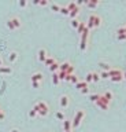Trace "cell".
<instances>
[{"label": "cell", "instance_id": "cell-40", "mask_svg": "<svg viewBox=\"0 0 126 132\" xmlns=\"http://www.w3.org/2000/svg\"><path fill=\"white\" fill-rule=\"evenodd\" d=\"M0 66H3V59H2V56H0Z\"/></svg>", "mask_w": 126, "mask_h": 132}, {"label": "cell", "instance_id": "cell-8", "mask_svg": "<svg viewBox=\"0 0 126 132\" xmlns=\"http://www.w3.org/2000/svg\"><path fill=\"white\" fill-rule=\"evenodd\" d=\"M47 56H48V54H47L45 48H40L39 51H37V59H39L40 62H44V61L47 59Z\"/></svg>", "mask_w": 126, "mask_h": 132}, {"label": "cell", "instance_id": "cell-9", "mask_svg": "<svg viewBox=\"0 0 126 132\" xmlns=\"http://www.w3.org/2000/svg\"><path fill=\"white\" fill-rule=\"evenodd\" d=\"M108 74H110V77H117V76H122L123 72H122L121 69H118V67H111V69L108 70Z\"/></svg>", "mask_w": 126, "mask_h": 132}, {"label": "cell", "instance_id": "cell-31", "mask_svg": "<svg viewBox=\"0 0 126 132\" xmlns=\"http://www.w3.org/2000/svg\"><path fill=\"white\" fill-rule=\"evenodd\" d=\"M85 29H86V23H85V22H81V23H80V26H78V29H77V30H78V33H80V35H81V33H82Z\"/></svg>", "mask_w": 126, "mask_h": 132}, {"label": "cell", "instance_id": "cell-39", "mask_svg": "<svg viewBox=\"0 0 126 132\" xmlns=\"http://www.w3.org/2000/svg\"><path fill=\"white\" fill-rule=\"evenodd\" d=\"M10 132H19V129H18V128H12V129L10 131Z\"/></svg>", "mask_w": 126, "mask_h": 132}, {"label": "cell", "instance_id": "cell-34", "mask_svg": "<svg viewBox=\"0 0 126 132\" xmlns=\"http://www.w3.org/2000/svg\"><path fill=\"white\" fill-rule=\"evenodd\" d=\"M29 117H30V118H34V117H37V111H36L34 109H32V110L29 111Z\"/></svg>", "mask_w": 126, "mask_h": 132}, {"label": "cell", "instance_id": "cell-24", "mask_svg": "<svg viewBox=\"0 0 126 132\" xmlns=\"http://www.w3.org/2000/svg\"><path fill=\"white\" fill-rule=\"evenodd\" d=\"M91 74H92V81H93V83H97V81L100 80V74H99V72H96V70L91 72Z\"/></svg>", "mask_w": 126, "mask_h": 132}, {"label": "cell", "instance_id": "cell-6", "mask_svg": "<svg viewBox=\"0 0 126 132\" xmlns=\"http://www.w3.org/2000/svg\"><path fill=\"white\" fill-rule=\"evenodd\" d=\"M95 105H96L99 109H101V110H108V109H110V102H107V100H105L104 98L101 96V94H100V98H99V100H97Z\"/></svg>", "mask_w": 126, "mask_h": 132}, {"label": "cell", "instance_id": "cell-43", "mask_svg": "<svg viewBox=\"0 0 126 132\" xmlns=\"http://www.w3.org/2000/svg\"><path fill=\"white\" fill-rule=\"evenodd\" d=\"M63 132H73V129H71V131H63Z\"/></svg>", "mask_w": 126, "mask_h": 132}, {"label": "cell", "instance_id": "cell-33", "mask_svg": "<svg viewBox=\"0 0 126 132\" xmlns=\"http://www.w3.org/2000/svg\"><path fill=\"white\" fill-rule=\"evenodd\" d=\"M99 74H100V79H110L108 72H99Z\"/></svg>", "mask_w": 126, "mask_h": 132}, {"label": "cell", "instance_id": "cell-27", "mask_svg": "<svg viewBox=\"0 0 126 132\" xmlns=\"http://www.w3.org/2000/svg\"><path fill=\"white\" fill-rule=\"evenodd\" d=\"M80 23H81V21L78 18H76V19H71L70 21V25H71V28H74V29H78V26H80Z\"/></svg>", "mask_w": 126, "mask_h": 132}, {"label": "cell", "instance_id": "cell-17", "mask_svg": "<svg viewBox=\"0 0 126 132\" xmlns=\"http://www.w3.org/2000/svg\"><path fill=\"white\" fill-rule=\"evenodd\" d=\"M86 87H89V85H88V84H86V83H85V81H84V80H80V81H78V83L76 84V88H77V90H78V91H81V90H84V88H86Z\"/></svg>", "mask_w": 126, "mask_h": 132}, {"label": "cell", "instance_id": "cell-23", "mask_svg": "<svg viewBox=\"0 0 126 132\" xmlns=\"http://www.w3.org/2000/svg\"><path fill=\"white\" fill-rule=\"evenodd\" d=\"M48 69H49L52 73H58V72H59V63H58V62H53L52 65L48 67Z\"/></svg>", "mask_w": 126, "mask_h": 132}, {"label": "cell", "instance_id": "cell-38", "mask_svg": "<svg viewBox=\"0 0 126 132\" xmlns=\"http://www.w3.org/2000/svg\"><path fill=\"white\" fill-rule=\"evenodd\" d=\"M4 117H6V114H4V111L2 110V111H0V120H3Z\"/></svg>", "mask_w": 126, "mask_h": 132}, {"label": "cell", "instance_id": "cell-12", "mask_svg": "<svg viewBox=\"0 0 126 132\" xmlns=\"http://www.w3.org/2000/svg\"><path fill=\"white\" fill-rule=\"evenodd\" d=\"M62 128H63V131H71L73 129V127H71V120H64L62 121Z\"/></svg>", "mask_w": 126, "mask_h": 132}, {"label": "cell", "instance_id": "cell-22", "mask_svg": "<svg viewBox=\"0 0 126 132\" xmlns=\"http://www.w3.org/2000/svg\"><path fill=\"white\" fill-rule=\"evenodd\" d=\"M53 62H56V59L53 58V56H51V55H48V56H47V59L44 61V63H45V66H48V67H49L51 65H52Z\"/></svg>", "mask_w": 126, "mask_h": 132}, {"label": "cell", "instance_id": "cell-11", "mask_svg": "<svg viewBox=\"0 0 126 132\" xmlns=\"http://www.w3.org/2000/svg\"><path fill=\"white\" fill-rule=\"evenodd\" d=\"M117 39L118 40H126V33L123 30V26H119L117 30Z\"/></svg>", "mask_w": 126, "mask_h": 132}, {"label": "cell", "instance_id": "cell-10", "mask_svg": "<svg viewBox=\"0 0 126 132\" xmlns=\"http://www.w3.org/2000/svg\"><path fill=\"white\" fill-rule=\"evenodd\" d=\"M44 80V76L41 72H36L32 74V81H36V83H41V81Z\"/></svg>", "mask_w": 126, "mask_h": 132}, {"label": "cell", "instance_id": "cell-19", "mask_svg": "<svg viewBox=\"0 0 126 132\" xmlns=\"http://www.w3.org/2000/svg\"><path fill=\"white\" fill-rule=\"evenodd\" d=\"M78 14H80V7H77V8L71 10V11H70V14H69V17H70L71 19H76L77 17H78Z\"/></svg>", "mask_w": 126, "mask_h": 132}, {"label": "cell", "instance_id": "cell-13", "mask_svg": "<svg viewBox=\"0 0 126 132\" xmlns=\"http://www.w3.org/2000/svg\"><path fill=\"white\" fill-rule=\"evenodd\" d=\"M101 96L104 98L107 102H110L111 103V100H112V98H114V94H112V91H104L103 94H101Z\"/></svg>", "mask_w": 126, "mask_h": 132}, {"label": "cell", "instance_id": "cell-1", "mask_svg": "<svg viewBox=\"0 0 126 132\" xmlns=\"http://www.w3.org/2000/svg\"><path fill=\"white\" fill-rule=\"evenodd\" d=\"M101 22H103V19H101V17L96 14V12H92L89 15V18H88V22H86V26L88 29H96L99 26H101Z\"/></svg>", "mask_w": 126, "mask_h": 132}, {"label": "cell", "instance_id": "cell-3", "mask_svg": "<svg viewBox=\"0 0 126 132\" xmlns=\"http://www.w3.org/2000/svg\"><path fill=\"white\" fill-rule=\"evenodd\" d=\"M85 116H86V113H85L82 109H78L76 111V116H74V118L71 120V127H73V128L80 127L81 123H82V120L85 118Z\"/></svg>", "mask_w": 126, "mask_h": 132}, {"label": "cell", "instance_id": "cell-15", "mask_svg": "<svg viewBox=\"0 0 126 132\" xmlns=\"http://www.w3.org/2000/svg\"><path fill=\"white\" fill-rule=\"evenodd\" d=\"M84 4L88 8H96L97 6L100 4V2H97V0H95V2H85Z\"/></svg>", "mask_w": 126, "mask_h": 132}, {"label": "cell", "instance_id": "cell-37", "mask_svg": "<svg viewBox=\"0 0 126 132\" xmlns=\"http://www.w3.org/2000/svg\"><path fill=\"white\" fill-rule=\"evenodd\" d=\"M18 4L21 6V7H26V6H28V3H26V2H19Z\"/></svg>", "mask_w": 126, "mask_h": 132}, {"label": "cell", "instance_id": "cell-5", "mask_svg": "<svg viewBox=\"0 0 126 132\" xmlns=\"http://www.w3.org/2000/svg\"><path fill=\"white\" fill-rule=\"evenodd\" d=\"M21 25H22V22L18 17H11V18L7 21V28L11 29V30H15V29L21 28Z\"/></svg>", "mask_w": 126, "mask_h": 132}, {"label": "cell", "instance_id": "cell-14", "mask_svg": "<svg viewBox=\"0 0 126 132\" xmlns=\"http://www.w3.org/2000/svg\"><path fill=\"white\" fill-rule=\"evenodd\" d=\"M99 66L101 67V72H108V70L111 69L110 63H108V62H104V61H100V62H99Z\"/></svg>", "mask_w": 126, "mask_h": 132}, {"label": "cell", "instance_id": "cell-4", "mask_svg": "<svg viewBox=\"0 0 126 132\" xmlns=\"http://www.w3.org/2000/svg\"><path fill=\"white\" fill-rule=\"evenodd\" d=\"M59 70L60 72H64L67 76L74 74V66L71 65V62H69V61H66L63 63H59Z\"/></svg>", "mask_w": 126, "mask_h": 132}, {"label": "cell", "instance_id": "cell-30", "mask_svg": "<svg viewBox=\"0 0 126 132\" xmlns=\"http://www.w3.org/2000/svg\"><path fill=\"white\" fill-rule=\"evenodd\" d=\"M59 12H62L63 15H69V14H70L69 8H67L66 6H60V11H59Z\"/></svg>", "mask_w": 126, "mask_h": 132}, {"label": "cell", "instance_id": "cell-35", "mask_svg": "<svg viewBox=\"0 0 126 132\" xmlns=\"http://www.w3.org/2000/svg\"><path fill=\"white\" fill-rule=\"evenodd\" d=\"M80 92L84 94V95H85V94H89V87H86V88H84V90H81Z\"/></svg>", "mask_w": 126, "mask_h": 132}, {"label": "cell", "instance_id": "cell-7", "mask_svg": "<svg viewBox=\"0 0 126 132\" xmlns=\"http://www.w3.org/2000/svg\"><path fill=\"white\" fill-rule=\"evenodd\" d=\"M69 105H70V96L69 95H62L59 98V106L62 107V109L69 107Z\"/></svg>", "mask_w": 126, "mask_h": 132}, {"label": "cell", "instance_id": "cell-28", "mask_svg": "<svg viewBox=\"0 0 126 132\" xmlns=\"http://www.w3.org/2000/svg\"><path fill=\"white\" fill-rule=\"evenodd\" d=\"M78 81H80V79H78L76 74H71V76H69V83H71V84H74V85H76Z\"/></svg>", "mask_w": 126, "mask_h": 132}, {"label": "cell", "instance_id": "cell-18", "mask_svg": "<svg viewBox=\"0 0 126 132\" xmlns=\"http://www.w3.org/2000/svg\"><path fill=\"white\" fill-rule=\"evenodd\" d=\"M55 117L59 121H64V120H66V116H64V111L63 110H58L56 113H55Z\"/></svg>", "mask_w": 126, "mask_h": 132}, {"label": "cell", "instance_id": "cell-25", "mask_svg": "<svg viewBox=\"0 0 126 132\" xmlns=\"http://www.w3.org/2000/svg\"><path fill=\"white\" fill-rule=\"evenodd\" d=\"M99 98H100V94H97V92H93V94H91V95H89L91 102H93V103H96V102H97Z\"/></svg>", "mask_w": 126, "mask_h": 132}, {"label": "cell", "instance_id": "cell-36", "mask_svg": "<svg viewBox=\"0 0 126 132\" xmlns=\"http://www.w3.org/2000/svg\"><path fill=\"white\" fill-rule=\"evenodd\" d=\"M32 85L34 88H40V85H41V83H36V81H32Z\"/></svg>", "mask_w": 126, "mask_h": 132}, {"label": "cell", "instance_id": "cell-41", "mask_svg": "<svg viewBox=\"0 0 126 132\" xmlns=\"http://www.w3.org/2000/svg\"><path fill=\"white\" fill-rule=\"evenodd\" d=\"M122 26H123V30H125V33H126V23H125V25H122Z\"/></svg>", "mask_w": 126, "mask_h": 132}, {"label": "cell", "instance_id": "cell-29", "mask_svg": "<svg viewBox=\"0 0 126 132\" xmlns=\"http://www.w3.org/2000/svg\"><path fill=\"white\" fill-rule=\"evenodd\" d=\"M52 83L55 84V85H58V84L60 83L59 77H58V73H52Z\"/></svg>", "mask_w": 126, "mask_h": 132}, {"label": "cell", "instance_id": "cell-20", "mask_svg": "<svg viewBox=\"0 0 126 132\" xmlns=\"http://www.w3.org/2000/svg\"><path fill=\"white\" fill-rule=\"evenodd\" d=\"M86 48H88V40L81 39V41H80V50L84 52V51H86Z\"/></svg>", "mask_w": 126, "mask_h": 132}, {"label": "cell", "instance_id": "cell-42", "mask_svg": "<svg viewBox=\"0 0 126 132\" xmlns=\"http://www.w3.org/2000/svg\"><path fill=\"white\" fill-rule=\"evenodd\" d=\"M123 80H126V72H123Z\"/></svg>", "mask_w": 126, "mask_h": 132}, {"label": "cell", "instance_id": "cell-21", "mask_svg": "<svg viewBox=\"0 0 126 132\" xmlns=\"http://www.w3.org/2000/svg\"><path fill=\"white\" fill-rule=\"evenodd\" d=\"M16 59H18V52L16 51H11L8 54V61L10 62H15Z\"/></svg>", "mask_w": 126, "mask_h": 132}, {"label": "cell", "instance_id": "cell-2", "mask_svg": "<svg viewBox=\"0 0 126 132\" xmlns=\"http://www.w3.org/2000/svg\"><path fill=\"white\" fill-rule=\"evenodd\" d=\"M33 109L37 111V116H40V117H45V116H48V113H49V106H48V103L44 102V100H39L37 103H34Z\"/></svg>", "mask_w": 126, "mask_h": 132}, {"label": "cell", "instance_id": "cell-26", "mask_svg": "<svg viewBox=\"0 0 126 132\" xmlns=\"http://www.w3.org/2000/svg\"><path fill=\"white\" fill-rule=\"evenodd\" d=\"M49 6H51V10H52L53 12L60 11V4H58V3H49Z\"/></svg>", "mask_w": 126, "mask_h": 132}, {"label": "cell", "instance_id": "cell-16", "mask_svg": "<svg viewBox=\"0 0 126 132\" xmlns=\"http://www.w3.org/2000/svg\"><path fill=\"white\" fill-rule=\"evenodd\" d=\"M0 73H2V74H10V73H12V67H10V66H0Z\"/></svg>", "mask_w": 126, "mask_h": 132}, {"label": "cell", "instance_id": "cell-32", "mask_svg": "<svg viewBox=\"0 0 126 132\" xmlns=\"http://www.w3.org/2000/svg\"><path fill=\"white\" fill-rule=\"evenodd\" d=\"M84 81L86 84H89V83H92V74H91V72L86 74V76H85V79H84Z\"/></svg>", "mask_w": 126, "mask_h": 132}]
</instances>
